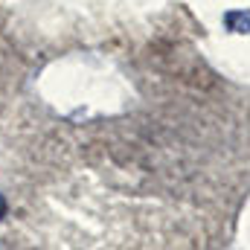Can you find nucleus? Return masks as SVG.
Returning a JSON list of instances; mask_svg holds the SVG:
<instances>
[{"mask_svg":"<svg viewBox=\"0 0 250 250\" xmlns=\"http://www.w3.org/2000/svg\"><path fill=\"white\" fill-rule=\"evenodd\" d=\"M3 218H6V198L0 195V221H3Z\"/></svg>","mask_w":250,"mask_h":250,"instance_id":"nucleus-2","label":"nucleus"},{"mask_svg":"<svg viewBox=\"0 0 250 250\" xmlns=\"http://www.w3.org/2000/svg\"><path fill=\"white\" fill-rule=\"evenodd\" d=\"M224 26L230 32H239V35H248L250 32V12H227L224 15Z\"/></svg>","mask_w":250,"mask_h":250,"instance_id":"nucleus-1","label":"nucleus"}]
</instances>
